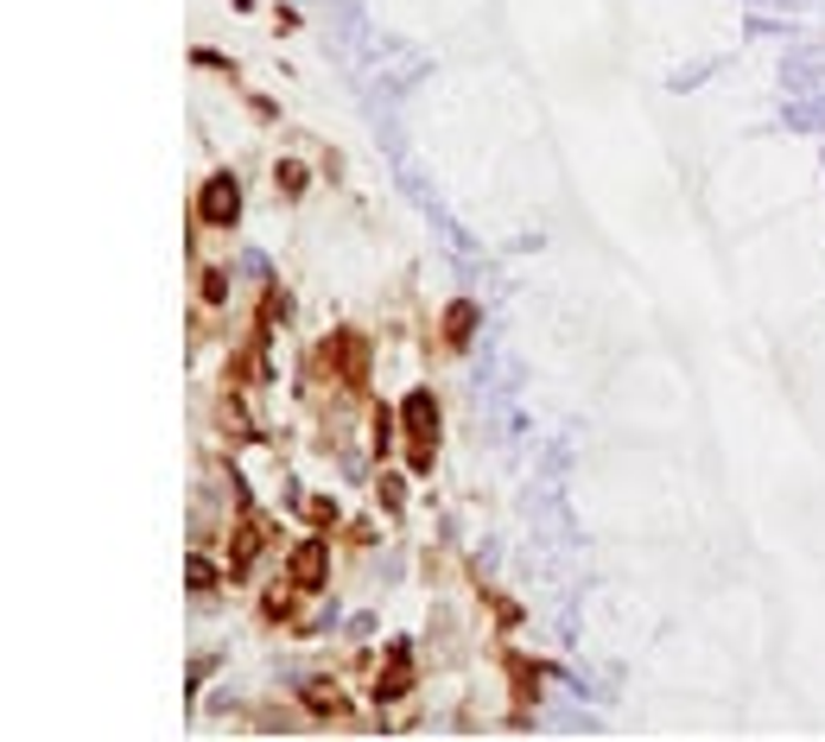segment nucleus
Segmentation results:
<instances>
[{"label":"nucleus","mask_w":825,"mask_h":742,"mask_svg":"<svg viewBox=\"0 0 825 742\" xmlns=\"http://www.w3.org/2000/svg\"><path fill=\"white\" fill-rule=\"evenodd\" d=\"M382 502H387V508H400V502H407V495H400V476H382Z\"/></svg>","instance_id":"nucleus-12"},{"label":"nucleus","mask_w":825,"mask_h":742,"mask_svg":"<svg viewBox=\"0 0 825 742\" xmlns=\"http://www.w3.org/2000/svg\"><path fill=\"white\" fill-rule=\"evenodd\" d=\"M204 299H210V305H223V299H229V280H223L216 267H210V273H204Z\"/></svg>","instance_id":"nucleus-10"},{"label":"nucleus","mask_w":825,"mask_h":742,"mask_svg":"<svg viewBox=\"0 0 825 742\" xmlns=\"http://www.w3.org/2000/svg\"><path fill=\"white\" fill-rule=\"evenodd\" d=\"M197 216H204L210 229H235V216H242V184H235V172H216V179L204 184Z\"/></svg>","instance_id":"nucleus-2"},{"label":"nucleus","mask_w":825,"mask_h":742,"mask_svg":"<svg viewBox=\"0 0 825 742\" xmlns=\"http://www.w3.org/2000/svg\"><path fill=\"white\" fill-rule=\"evenodd\" d=\"M470 336H476V305H470V299H458V305L444 311V350H464Z\"/></svg>","instance_id":"nucleus-8"},{"label":"nucleus","mask_w":825,"mask_h":742,"mask_svg":"<svg viewBox=\"0 0 825 742\" xmlns=\"http://www.w3.org/2000/svg\"><path fill=\"white\" fill-rule=\"evenodd\" d=\"M191 590H197V596H204V590H216V571H210L204 559H191Z\"/></svg>","instance_id":"nucleus-11"},{"label":"nucleus","mask_w":825,"mask_h":742,"mask_svg":"<svg viewBox=\"0 0 825 742\" xmlns=\"http://www.w3.org/2000/svg\"><path fill=\"white\" fill-rule=\"evenodd\" d=\"M229 546H235V552H229V571H248V564L260 559V546H267V520H260V514H248V520L235 527Z\"/></svg>","instance_id":"nucleus-5"},{"label":"nucleus","mask_w":825,"mask_h":742,"mask_svg":"<svg viewBox=\"0 0 825 742\" xmlns=\"http://www.w3.org/2000/svg\"><path fill=\"white\" fill-rule=\"evenodd\" d=\"M274 184H280L286 197H299V191H306V165H292V159H286L280 172H274Z\"/></svg>","instance_id":"nucleus-9"},{"label":"nucleus","mask_w":825,"mask_h":742,"mask_svg":"<svg viewBox=\"0 0 825 742\" xmlns=\"http://www.w3.org/2000/svg\"><path fill=\"white\" fill-rule=\"evenodd\" d=\"M400 426H407V463L413 476H432V458H439V400L426 387H413L407 407H400Z\"/></svg>","instance_id":"nucleus-1"},{"label":"nucleus","mask_w":825,"mask_h":742,"mask_svg":"<svg viewBox=\"0 0 825 742\" xmlns=\"http://www.w3.org/2000/svg\"><path fill=\"white\" fill-rule=\"evenodd\" d=\"M324 356H331L336 368L350 375V381H362V362H368V343H362L356 331H336V336H331V350H324Z\"/></svg>","instance_id":"nucleus-6"},{"label":"nucleus","mask_w":825,"mask_h":742,"mask_svg":"<svg viewBox=\"0 0 825 742\" xmlns=\"http://www.w3.org/2000/svg\"><path fill=\"white\" fill-rule=\"evenodd\" d=\"M286 578H292V590H318L331 578V546L324 539H299L292 559H286Z\"/></svg>","instance_id":"nucleus-3"},{"label":"nucleus","mask_w":825,"mask_h":742,"mask_svg":"<svg viewBox=\"0 0 825 742\" xmlns=\"http://www.w3.org/2000/svg\"><path fill=\"white\" fill-rule=\"evenodd\" d=\"M299 698H306L311 717H336V711H343V691H336V679H306V686H299Z\"/></svg>","instance_id":"nucleus-7"},{"label":"nucleus","mask_w":825,"mask_h":742,"mask_svg":"<svg viewBox=\"0 0 825 742\" xmlns=\"http://www.w3.org/2000/svg\"><path fill=\"white\" fill-rule=\"evenodd\" d=\"M413 691V654H407V641H394V647H387V666L382 673H375V698H407Z\"/></svg>","instance_id":"nucleus-4"}]
</instances>
